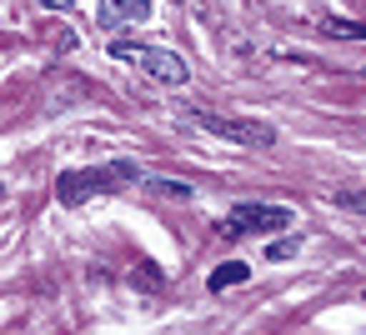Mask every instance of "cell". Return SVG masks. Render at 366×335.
Instances as JSON below:
<instances>
[{"label":"cell","mask_w":366,"mask_h":335,"mask_svg":"<svg viewBox=\"0 0 366 335\" xmlns=\"http://www.w3.org/2000/svg\"><path fill=\"white\" fill-rule=\"evenodd\" d=\"M111 56H116L121 66H136L141 76H151V81H161V86H186V81H191V66H186L176 51H166V46L111 41Z\"/></svg>","instance_id":"6da1fadb"},{"label":"cell","mask_w":366,"mask_h":335,"mask_svg":"<svg viewBox=\"0 0 366 335\" xmlns=\"http://www.w3.org/2000/svg\"><path fill=\"white\" fill-rule=\"evenodd\" d=\"M126 180H141V170L126 165V160L96 165V170H66V175L56 180V195H61V205H81V200L101 195V190H116V185H126Z\"/></svg>","instance_id":"7a4b0ae2"},{"label":"cell","mask_w":366,"mask_h":335,"mask_svg":"<svg viewBox=\"0 0 366 335\" xmlns=\"http://www.w3.org/2000/svg\"><path fill=\"white\" fill-rule=\"evenodd\" d=\"M191 125H201V130H211V135H221V140H231V145H246V150H271V145H276V130H271L266 120H251V115L196 110Z\"/></svg>","instance_id":"3957f363"},{"label":"cell","mask_w":366,"mask_h":335,"mask_svg":"<svg viewBox=\"0 0 366 335\" xmlns=\"http://www.w3.org/2000/svg\"><path fill=\"white\" fill-rule=\"evenodd\" d=\"M296 225V210L291 205H261V200H246L231 210L226 220V235H271V230H286Z\"/></svg>","instance_id":"277c9868"},{"label":"cell","mask_w":366,"mask_h":335,"mask_svg":"<svg viewBox=\"0 0 366 335\" xmlns=\"http://www.w3.org/2000/svg\"><path fill=\"white\" fill-rule=\"evenodd\" d=\"M151 0H101V21L106 26H126V21H146Z\"/></svg>","instance_id":"5b68a950"},{"label":"cell","mask_w":366,"mask_h":335,"mask_svg":"<svg viewBox=\"0 0 366 335\" xmlns=\"http://www.w3.org/2000/svg\"><path fill=\"white\" fill-rule=\"evenodd\" d=\"M246 275H251V265H246V260H226V265H216V270H211V290L246 285Z\"/></svg>","instance_id":"8992f818"},{"label":"cell","mask_w":366,"mask_h":335,"mask_svg":"<svg viewBox=\"0 0 366 335\" xmlns=\"http://www.w3.org/2000/svg\"><path fill=\"white\" fill-rule=\"evenodd\" d=\"M156 195H166V200H191V185L186 180H146Z\"/></svg>","instance_id":"52a82bcc"},{"label":"cell","mask_w":366,"mask_h":335,"mask_svg":"<svg viewBox=\"0 0 366 335\" xmlns=\"http://www.w3.org/2000/svg\"><path fill=\"white\" fill-rule=\"evenodd\" d=\"M296 250H301L296 240H271V245H266V260H291Z\"/></svg>","instance_id":"ba28073f"},{"label":"cell","mask_w":366,"mask_h":335,"mask_svg":"<svg viewBox=\"0 0 366 335\" xmlns=\"http://www.w3.org/2000/svg\"><path fill=\"white\" fill-rule=\"evenodd\" d=\"M336 205H341V210H361V215H366V190H341V195H336Z\"/></svg>","instance_id":"9c48e42d"},{"label":"cell","mask_w":366,"mask_h":335,"mask_svg":"<svg viewBox=\"0 0 366 335\" xmlns=\"http://www.w3.org/2000/svg\"><path fill=\"white\" fill-rule=\"evenodd\" d=\"M46 31H51V41H56V46H61V51H71V46H76V36H71V31H66V26H46Z\"/></svg>","instance_id":"30bf717a"},{"label":"cell","mask_w":366,"mask_h":335,"mask_svg":"<svg viewBox=\"0 0 366 335\" xmlns=\"http://www.w3.org/2000/svg\"><path fill=\"white\" fill-rule=\"evenodd\" d=\"M41 6H51V11H71V0H41Z\"/></svg>","instance_id":"8fae6325"}]
</instances>
